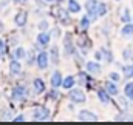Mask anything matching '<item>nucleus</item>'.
Masks as SVG:
<instances>
[{
  "label": "nucleus",
  "mask_w": 133,
  "mask_h": 125,
  "mask_svg": "<svg viewBox=\"0 0 133 125\" xmlns=\"http://www.w3.org/2000/svg\"><path fill=\"white\" fill-rule=\"evenodd\" d=\"M25 22H26V12L20 11V12L16 16V23H17L19 26H23V25H25Z\"/></svg>",
  "instance_id": "1a4fd4ad"
},
{
  "label": "nucleus",
  "mask_w": 133,
  "mask_h": 125,
  "mask_svg": "<svg viewBox=\"0 0 133 125\" xmlns=\"http://www.w3.org/2000/svg\"><path fill=\"white\" fill-rule=\"evenodd\" d=\"M70 99L73 102H85V94L82 93L81 90H73L70 93Z\"/></svg>",
  "instance_id": "20e7f679"
},
{
  "label": "nucleus",
  "mask_w": 133,
  "mask_h": 125,
  "mask_svg": "<svg viewBox=\"0 0 133 125\" xmlns=\"http://www.w3.org/2000/svg\"><path fill=\"white\" fill-rule=\"evenodd\" d=\"M14 121H16V122H22V121H25V117H23V116H19V117H16Z\"/></svg>",
  "instance_id": "473e14b6"
},
{
  "label": "nucleus",
  "mask_w": 133,
  "mask_h": 125,
  "mask_svg": "<svg viewBox=\"0 0 133 125\" xmlns=\"http://www.w3.org/2000/svg\"><path fill=\"white\" fill-rule=\"evenodd\" d=\"M124 59H133V50L132 48L124 50Z\"/></svg>",
  "instance_id": "bb28decb"
},
{
  "label": "nucleus",
  "mask_w": 133,
  "mask_h": 125,
  "mask_svg": "<svg viewBox=\"0 0 133 125\" xmlns=\"http://www.w3.org/2000/svg\"><path fill=\"white\" fill-rule=\"evenodd\" d=\"M107 12V6L105 3H98V16H104Z\"/></svg>",
  "instance_id": "b1692460"
},
{
  "label": "nucleus",
  "mask_w": 133,
  "mask_h": 125,
  "mask_svg": "<svg viewBox=\"0 0 133 125\" xmlns=\"http://www.w3.org/2000/svg\"><path fill=\"white\" fill-rule=\"evenodd\" d=\"M9 68H11V73H14V74H19L20 73V65L17 62H11Z\"/></svg>",
  "instance_id": "5701e85b"
},
{
  "label": "nucleus",
  "mask_w": 133,
  "mask_h": 125,
  "mask_svg": "<svg viewBox=\"0 0 133 125\" xmlns=\"http://www.w3.org/2000/svg\"><path fill=\"white\" fill-rule=\"evenodd\" d=\"M102 54L105 56V60H107V62H111V60H113V54H111L110 51H107V50H102Z\"/></svg>",
  "instance_id": "a878e982"
},
{
  "label": "nucleus",
  "mask_w": 133,
  "mask_h": 125,
  "mask_svg": "<svg viewBox=\"0 0 133 125\" xmlns=\"http://www.w3.org/2000/svg\"><path fill=\"white\" fill-rule=\"evenodd\" d=\"M37 40H39L40 45H48V42H50V36H48L46 32H40L39 37H37Z\"/></svg>",
  "instance_id": "ddd939ff"
},
{
  "label": "nucleus",
  "mask_w": 133,
  "mask_h": 125,
  "mask_svg": "<svg viewBox=\"0 0 133 125\" xmlns=\"http://www.w3.org/2000/svg\"><path fill=\"white\" fill-rule=\"evenodd\" d=\"M85 8H87V11L90 14V19L95 20L98 17V2L96 0H88L87 5H85Z\"/></svg>",
  "instance_id": "f257e3e1"
},
{
  "label": "nucleus",
  "mask_w": 133,
  "mask_h": 125,
  "mask_svg": "<svg viewBox=\"0 0 133 125\" xmlns=\"http://www.w3.org/2000/svg\"><path fill=\"white\" fill-rule=\"evenodd\" d=\"M46 2H53V0H46Z\"/></svg>",
  "instance_id": "f704fd0d"
},
{
  "label": "nucleus",
  "mask_w": 133,
  "mask_h": 125,
  "mask_svg": "<svg viewBox=\"0 0 133 125\" xmlns=\"http://www.w3.org/2000/svg\"><path fill=\"white\" fill-rule=\"evenodd\" d=\"M65 53L66 54H71V53H73V51H74V50H73V46H71V37H70V36H66L65 37Z\"/></svg>",
  "instance_id": "6ab92c4d"
},
{
  "label": "nucleus",
  "mask_w": 133,
  "mask_h": 125,
  "mask_svg": "<svg viewBox=\"0 0 133 125\" xmlns=\"http://www.w3.org/2000/svg\"><path fill=\"white\" fill-rule=\"evenodd\" d=\"M79 119L81 121H98V116L96 114H93V113H90V111H81L79 113Z\"/></svg>",
  "instance_id": "423d86ee"
},
{
  "label": "nucleus",
  "mask_w": 133,
  "mask_h": 125,
  "mask_svg": "<svg viewBox=\"0 0 133 125\" xmlns=\"http://www.w3.org/2000/svg\"><path fill=\"white\" fill-rule=\"evenodd\" d=\"M124 76H125L127 79L133 77V65H130V66H124Z\"/></svg>",
  "instance_id": "4be33fe9"
},
{
  "label": "nucleus",
  "mask_w": 133,
  "mask_h": 125,
  "mask_svg": "<svg viewBox=\"0 0 133 125\" xmlns=\"http://www.w3.org/2000/svg\"><path fill=\"white\" fill-rule=\"evenodd\" d=\"M79 46H82V48L88 50V48H90V40H88L85 36H81V40H79Z\"/></svg>",
  "instance_id": "aec40b11"
},
{
  "label": "nucleus",
  "mask_w": 133,
  "mask_h": 125,
  "mask_svg": "<svg viewBox=\"0 0 133 125\" xmlns=\"http://www.w3.org/2000/svg\"><path fill=\"white\" fill-rule=\"evenodd\" d=\"M48 114H50V111H48V108H45V107H36V110H34V117H36L37 121L46 119Z\"/></svg>",
  "instance_id": "7ed1b4c3"
},
{
  "label": "nucleus",
  "mask_w": 133,
  "mask_h": 125,
  "mask_svg": "<svg viewBox=\"0 0 133 125\" xmlns=\"http://www.w3.org/2000/svg\"><path fill=\"white\" fill-rule=\"evenodd\" d=\"M68 6H70V11L71 12H79L81 11V6H79V3L76 0H70L68 2Z\"/></svg>",
  "instance_id": "dca6fc26"
},
{
  "label": "nucleus",
  "mask_w": 133,
  "mask_h": 125,
  "mask_svg": "<svg viewBox=\"0 0 133 125\" xmlns=\"http://www.w3.org/2000/svg\"><path fill=\"white\" fill-rule=\"evenodd\" d=\"M53 14H54L57 19H61V20H62V23H65V25H68V23H70V17H68V14H66L62 8L54 6V8H53Z\"/></svg>",
  "instance_id": "f03ea898"
},
{
  "label": "nucleus",
  "mask_w": 133,
  "mask_h": 125,
  "mask_svg": "<svg viewBox=\"0 0 133 125\" xmlns=\"http://www.w3.org/2000/svg\"><path fill=\"white\" fill-rule=\"evenodd\" d=\"M87 70L93 74H99L101 73V65L99 63H95V62H88L87 63Z\"/></svg>",
  "instance_id": "6e6552de"
},
{
  "label": "nucleus",
  "mask_w": 133,
  "mask_h": 125,
  "mask_svg": "<svg viewBox=\"0 0 133 125\" xmlns=\"http://www.w3.org/2000/svg\"><path fill=\"white\" fill-rule=\"evenodd\" d=\"M5 51H6V48H5V43H3V42L0 40V54H3Z\"/></svg>",
  "instance_id": "2f4dec72"
},
{
  "label": "nucleus",
  "mask_w": 133,
  "mask_h": 125,
  "mask_svg": "<svg viewBox=\"0 0 133 125\" xmlns=\"http://www.w3.org/2000/svg\"><path fill=\"white\" fill-rule=\"evenodd\" d=\"M124 93H125V96H127L130 100H133V82H129V84L125 85Z\"/></svg>",
  "instance_id": "f8f14e48"
},
{
  "label": "nucleus",
  "mask_w": 133,
  "mask_h": 125,
  "mask_svg": "<svg viewBox=\"0 0 133 125\" xmlns=\"http://www.w3.org/2000/svg\"><path fill=\"white\" fill-rule=\"evenodd\" d=\"M16 2H19V3H22V2H26V0H16Z\"/></svg>",
  "instance_id": "72a5a7b5"
},
{
  "label": "nucleus",
  "mask_w": 133,
  "mask_h": 125,
  "mask_svg": "<svg viewBox=\"0 0 133 125\" xmlns=\"http://www.w3.org/2000/svg\"><path fill=\"white\" fill-rule=\"evenodd\" d=\"M34 90H36V93H42L45 90V85H43L42 79H36L34 80Z\"/></svg>",
  "instance_id": "4468645a"
},
{
  "label": "nucleus",
  "mask_w": 133,
  "mask_h": 125,
  "mask_svg": "<svg viewBox=\"0 0 133 125\" xmlns=\"http://www.w3.org/2000/svg\"><path fill=\"white\" fill-rule=\"evenodd\" d=\"M105 88H107V91H108L110 96H116V94H118V87H116L113 82H107Z\"/></svg>",
  "instance_id": "9d476101"
},
{
  "label": "nucleus",
  "mask_w": 133,
  "mask_h": 125,
  "mask_svg": "<svg viewBox=\"0 0 133 125\" xmlns=\"http://www.w3.org/2000/svg\"><path fill=\"white\" fill-rule=\"evenodd\" d=\"M25 88H22V87H17V88H14V91H12V99H16V100H23L25 99Z\"/></svg>",
  "instance_id": "39448f33"
},
{
  "label": "nucleus",
  "mask_w": 133,
  "mask_h": 125,
  "mask_svg": "<svg viewBox=\"0 0 133 125\" xmlns=\"http://www.w3.org/2000/svg\"><path fill=\"white\" fill-rule=\"evenodd\" d=\"M77 77H79V80H81L79 84H87V76H85L84 73H79V76H77Z\"/></svg>",
  "instance_id": "c85d7f7f"
},
{
  "label": "nucleus",
  "mask_w": 133,
  "mask_h": 125,
  "mask_svg": "<svg viewBox=\"0 0 133 125\" xmlns=\"http://www.w3.org/2000/svg\"><path fill=\"white\" fill-rule=\"evenodd\" d=\"M122 36H124V37H132L133 36V25L132 23H127V25H125V26H124V28H122Z\"/></svg>",
  "instance_id": "9b49d317"
},
{
  "label": "nucleus",
  "mask_w": 133,
  "mask_h": 125,
  "mask_svg": "<svg viewBox=\"0 0 133 125\" xmlns=\"http://www.w3.org/2000/svg\"><path fill=\"white\" fill-rule=\"evenodd\" d=\"M51 60H53V63L59 62V57H57V48H56V46H53V50H51Z\"/></svg>",
  "instance_id": "393cba45"
},
{
  "label": "nucleus",
  "mask_w": 133,
  "mask_h": 125,
  "mask_svg": "<svg viewBox=\"0 0 133 125\" xmlns=\"http://www.w3.org/2000/svg\"><path fill=\"white\" fill-rule=\"evenodd\" d=\"M37 65H39V68L45 70V68H46V65H48V54L40 53V54H39V57H37Z\"/></svg>",
  "instance_id": "0eeeda50"
},
{
  "label": "nucleus",
  "mask_w": 133,
  "mask_h": 125,
  "mask_svg": "<svg viewBox=\"0 0 133 125\" xmlns=\"http://www.w3.org/2000/svg\"><path fill=\"white\" fill-rule=\"evenodd\" d=\"M98 96H99L101 102H104V103H108V102H110V96H108V91L99 90V91H98Z\"/></svg>",
  "instance_id": "2eb2a0df"
},
{
  "label": "nucleus",
  "mask_w": 133,
  "mask_h": 125,
  "mask_svg": "<svg viewBox=\"0 0 133 125\" xmlns=\"http://www.w3.org/2000/svg\"><path fill=\"white\" fill-rule=\"evenodd\" d=\"M88 25H90V19H88V17H84V19L81 20V26L87 30V28H88Z\"/></svg>",
  "instance_id": "cd10ccee"
},
{
  "label": "nucleus",
  "mask_w": 133,
  "mask_h": 125,
  "mask_svg": "<svg viewBox=\"0 0 133 125\" xmlns=\"http://www.w3.org/2000/svg\"><path fill=\"white\" fill-rule=\"evenodd\" d=\"M121 20H122L124 23H129V22H130V11H129V8H124V11H122V14H121Z\"/></svg>",
  "instance_id": "a211bd4d"
},
{
  "label": "nucleus",
  "mask_w": 133,
  "mask_h": 125,
  "mask_svg": "<svg viewBox=\"0 0 133 125\" xmlns=\"http://www.w3.org/2000/svg\"><path fill=\"white\" fill-rule=\"evenodd\" d=\"M61 82H62L61 73H54V74H53V79H51V84H53V87H59V85H61Z\"/></svg>",
  "instance_id": "f3484780"
},
{
  "label": "nucleus",
  "mask_w": 133,
  "mask_h": 125,
  "mask_svg": "<svg viewBox=\"0 0 133 125\" xmlns=\"http://www.w3.org/2000/svg\"><path fill=\"white\" fill-rule=\"evenodd\" d=\"M16 56H17V57H19V59H20V57H23V56H25V51H23V50H22V48H19V50H17V51H16Z\"/></svg>",
  "instance_id": "c756f323"
},
{
  "label": "nucleus",
  "mask_w": 133,
  "mask_h": 125,
  "mask_svg": "<svg viewBox=\"0 0 133 125\" xmlns=\"http://www.w3.org/2000/svg\"><path fill=\"white\" fill-rule=\"evenodd\" d=\"M110 79H111V80H116V82H118V80H119L121 77H119V74H118V73H111V74H110Z\"/></svg>",
  "instance_id": "7c9ffc66"
},
{
  "label": "nucleus",
  "mask_w": 133,
  "mask_h": 125,
  "mask_svg": "<svg viewBox=\"0 0 133 125\" xmlns=\"http://www.w3.org/2000/svg\"><path fill=\"white\" fill-rule=\"evenodd\" d=\"M73 84H74V77H73V76H68L65 80H64V84H62V85H64L65 88H71V87H73Z\"/></svg>",
  "instance_id": "412c9836"
}]
</instances>
